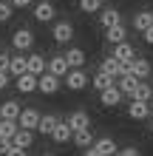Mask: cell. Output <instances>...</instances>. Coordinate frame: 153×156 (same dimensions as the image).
Masks as SVG:
<instances>
[{
    "instance_id": "cell-1",
    "label": "cell",
    "mask_w": 153,
    "mask_h": 156,
    "mask_svg": "<svg viewBox=\"0 0 153 156\" xmlns=\"http://www.w3.org/2000/svg\"><path fill=\"white\" fill-rule=\"evenodd\" d=\"M17 91L20 94H31V91H40V77L34 71H26V74L17 77Z\"/></svg>"
},
{
    "instance_id": "cell-2",
    "label": "cell",
    "mask_w": 153,
    "mask_h": 156,
    "mask_svg": "<svg viewBox=\"0 0 153 156\" xmlns=\"http://www.w3.org/2000/svg\"><path fill=\"white\" fill-rule=\"evenodd\" d=\"M65 85H68V91H82L88 85V74L82 68H71L65 74Z\"/></svg>"
},
{
    "instance_id": "cell-3",
    "label": "cell",
    "mask_w": 153,
    "mask_h": 156,
    "mask_svg": "<svg viewBox=\"0 0 153 156\" xmlns=\"http://www.w3.org/2000/svg\"><path fill=\"white\" fill-rule=\"evenodd\" d=\"M88 153H91V156H113L116 153V145H113V139L102 136V139H96L91 148H88Z\"/></svg>"
},
{
    "instance_id": "cell-4",
    "label": "cell",
    "mask_w": 153,
    "mask_h": 156,
    "mask_svg": "<svg viewBox=\"0 0 153 156\" xmlns=\"http://www.w3.org/2000/svg\"><path fill=\"white\" fill-rule=\"evenodd\" d=\"M12 43H14L17 51H29L31 45H34V34H31L29 29H17V31L12 34Z\"/></svg>"
},
{
    "instance_id": "cell-5",
    "label": "cell",
    "mask_w": 153,
    "mask_h": 156,
    "mask_svg": "<svg viewBox=\"0 0 153 156\" xmlns=\"http://www.w3.org/2000/svg\"><path fill=\"white\" fill-rule=\"evenodd\" d=\"M99 102H102L105 108H116V105L122 102V88H119V85H111V88L99 91Z\"/></svg>"
},
{
    "instance_id": "cell-6",
    "label": "cell",
    "mask_w": 153,
    "mask_h": 156,
    "mask_svg": "<svg viewBox=\"0 0 153 156\" xmlns=\"http://www.w3.org/2000/svg\"><path fill=\"white\" fill-rule=\"evenodd\" d=\"M60 80L62 77H57L54 71H48V74L43 71V74H40V91H43V94H57V91H60Z\"/></svg>"
},
{
    "instance_id": "cell-7",
    "label": "cell",
    "mask_w": 153,
    "mask_h": 156,
    "mask_svg": "<svg viewBox=\"0 0 153 156\" xmlns=\"http://www.w3.org/2000/svg\"><path fill=\"white\" fill-rule=\"evenodd\" d=\"M54 14H57V9H54L48 0H40V3L34 6V20H37V23H48V20H54Z\"/></svg>"
},
{
    "instance_id": "cell-8",
    "label": "cell",
    "mask_w": 153,
    "mask_h": 156,
    "mask_svg": "<svg viewBox=\"0 0 153 156\" xmlns=\"http://www.w3.org/2000/svg\"><path fill=\"white\" fill-rule=\"evenodd\" d=\"M54 43H71V37H74V26H71L68 20H60L57 26H54Z\"/></svg>"
},
{
    "instance_id": "cell-9",
    "label": "cell",
    "mask_w": 153,
    "mask_h": 156,
    "mask_svg": "<svg viewBox=\"0 0 153 156\" xmlns=\"http://www.w3.org/2000/svg\"><path fill=\"white\" fill-rule=\"evenodd\" d=\"M48 71H54L57 77H62V80H65V74L71 71L68 57H65V54H57V57H51V60H48Z\"/></svg>"
},
{
    "instance_id": "cell-10",
    "label": "cell",
    "mask_w": 153,
    "mask_h": 156,
    "mask_svg": "<svg viewBox=\"0 0 153 156\" xmlns=\"http://www.w3.org/2000/svg\"><path fill=\"white\" fill-rule=\"evenodd\" d=\"M128 116L130 119H148L150 116V105L145 102V99H133V102L128 105Z\"/></svg>"
},
{
    "instance_id": "cell-11",
    "label": "cell",
    "mask_w": 153,
    "mask_h": 156,
    "mask_svg": "<svg viewBox=\"0 0 153 156\" xmlns=\"http://www.w3.org/2000/svg\"><path fill=\"white\" fill-rule=\"evenodd\" d=\"M150 71H153V68H150V62H148L145 57H133V60H130V74H136L139 80H148Z\"/></svg>"
},
{
    "instance_id": "cell-12",
    "label": "cell",
    "mask_w": 153,
    "mask_h": 156,
    "mask_svg": "<svg viewBox=\"0 0 153 156\" xmlns=\"http://www.w3.org/2000/svg\"><path fill=\"white\" fill-rule=\"evenodd\" d=\"M51 139L54 142H68V139H74V128H71L68 125V119H65V122H57V128H54V133H51Z\"/></svg>"
},
{
    "instance_id": "cell-13",
    "label": "cell",
    "mask_w": 153,
    "mask_h": 156,
    "mask_svg": "<svg viewBox=\"0 0 153 156\" xmlns=\"http://www.w3.org/2000/svg\"><path fill=\"white\" fill-rule=\"evenodd\" d=\"M113 57H116V60H122V62H130L133 57H136V51H133V45H130V43H125V40H122V43H116V45H113Z\"/></svg>"
},
{
    "instance_id": "cell-14",
    "label": "cell",
    "mask_w": 153,
    "mask_h": 156,
    "mask_svg": "<svg viewBox=\"0 0 153 156\" xmlns=\"http://www.w3.org/2000/svg\"><path fill=\"white\" fill-rule=\"evenodd\" d=\"M99 23L105 26V29H108V26H116V23H122V12H119V9H102V12H99Z\"/></svg>"
},
{
    "instance_id": "cell-15",
    "label": "cell",
    "mask_w": 153,
    "mask_h": 156,
    "mask_svg": "<svg viewBox=\"0 0 153 156\" xmlns=\"http://www.w3.org/2000/svg\"><path fill=\"white\" fill-rule=\"evenodd\" d=\"M116 85L122 88V94L133 97V91H136V85H139V77H136V74H125V77H119V80H116Z\"/></svg>"
},
{
    "instance_id": "cell-16",
    "label": "cell",
    "mask_w": 153,
    "mask_h": 156,
    "mask_svg": "<svg viewBox=\"0 0 153 156\" xmlns=\"http://www.w3.org/2000/svg\"><path fill=\"white\" fill-rule=\"evenodd\" d=\"M20 114H23V108L14 102V99H6L3 105H0V116L3 119H20Z\"/></svg>"
},
{
    "instance_id": "cell-17",
    "label": "cell",
    "mask_w": 153,
    "mask_h": 156,
    "mask_svg": "<svg viewBox=\"0 0 153 156\" xmlns=\"http://www.w3.org/2000/svg\"><path fill=\"white\" fill-rule=\"evenodd\" d=\"M17 131H20V119H3V116H0V136L14 139Z\"/></svg>"
},
{
    "instance_id": "cell-18",
    "label": "cell",
    "mask_w": 153,
    "mask_h": 156,
    "mask_svg": "<svg viewBox=\"0 0 153 156\" xmlns=\"http://www.w3.org/2000/svg\"><path fill=\"white\" fill-rule=\"evenodd\" d=\"M113 82H116V77H113V74H108V71H102V68H99V74H96V77L91 80V85H94L96 91H105V88H111Z\"/></svg>"
},
{
    "instance_id": "cell-19",
    "label": "cell",
    "mask_w": 153,
    "mask_h": 156,
    "mask_svg": "<svg viewBox=\"0 0 153 156\" xmlns=\"http://www.w3.org/2000/svg\"><path fill=\"white\" fill-rule=\"evenodd\" d=\"M14 142L20 145V148H31L34 145V128H23L20 125V131L14 133Z\"/></svg>"
},
{
    "instance_id": "cell-20",
    "label": "cell",
    "mask_w": 153,
    "mask_h": 156,
    "mask_svg": "<svg viewBox=\"0 0 153 156\" xmlns=\"http://www.w3.org/2000/svg\"><path fill=\"white\" fill-rule=\"evenodd\" d=\"M68 125L74 128V131H79V128H88V125H91V116H88L85 111H74V114H68Z\"/></svg>"
},
{
    "instance_id": "cell-21",
    "label": "cell",
    "mask_w": 153,
    "mask_h": 156,
    "mask_svg": "<svg viewBox=\"0 0 153 156\" xmlns=\"http://www.w3.org/2000/svg\"><path fill=\"white\" fill-rule=\"evenodd\" d=\"M40 119H43L40 111H34V108H26V111L20 114V125H23V128H37V125H40Z\"/></svg>"
},
{
    "instance_id": "cell-22",
    "label": "cell",
    "mask_w": 153,
    "mask_h": 156,
    "mask_svg": "<svg viewBox=\"0 0 153 156\" xmlns=\"http://www.w3.org/2000/svg\"><path fill=\"white\" fill-rule=\"evenodd\" d=\"M74 145H77V148H88V145H94L91 125H88V128H79V131H74Z\"/></svg>"
},
{
    "instance_id": "cell-23",
    "label": "cell",
    "mask_w": 153,
    "mask_h": 156,
    "mask_svg": "<svg viewBox=\"0 0 153 156\" xmlns=\"http://www.w3.org/2000/svg\"><path fill=\"white\" fill-rule=\"evenodd\" d=\"M125 34H128V29H125L122 23H116V26H108V29H105V37L111 40L113 45H116V43H122V40H125Z\"/></svg>"
},
{
    "instance_id": "cell-24",
    "label": "cell",
    "mask_w": 153,
    "mask_h": 156,
    "mask_svg": "<svg viewBox=\"0 0 153 156\" xmlns=\"http://www.w3.org/2000/svg\"><path fill=\"white\" fill-rule=\"evenodd\" d=\"M148 26H153V12H139V14H133V29H136V31H145Z\"/></svg>"
},
{
    "instance_id": "cell-25",
    "label": "cell",
    "mask_w": 153,
    "mask_h": 156,
    "mask_svg": "<svg viewBox=\"0 0 153 156\" xmlns=\"http://www.w3.org/2000/svg\"><path fill=\"white\" fill-rule=\"evenodd\" d=\"M65 57H68V62H71V68H82V66H85V51H82V48H68Z\"/></svg>"
},
{
    "instance_id": "cell-26",
    "label": "cell",
    "mask_w": 153,
    "mask_h": 156,
    "mask_svg": "<svg viewBox=\"0 0 153 156\" xmlns=\"http://www.w3.org/2000/svg\"><path fill=\"white\" fill-rule=\"evenodd\" d=\"M12 77L17 80L20 74H26V71H29V57H12Z\"/></svg>"
},
{
    "instance_id": "cell-27",
    "label": "cell",
    "mask_w": 153,
    "mask_h": 156,
    "mask_svg": "<svg viewBox=\"0 0 153 156\" xmlns=\"http://www.w3.org/2000/svg\"><path fill=\"white\" fill-rule=\"evenodd\" d=\"M57 122H60V119L54 116V114H46V116L40 119L37 131H40V133H48V136H51V133H54V128H57Z\"/></svg>"
},
{
    "instance_id": "cell-28",
    "label": "cell",
    "mask_w": 153,
    "mask_h": 156,
    "mask_svg": "<svg viewBox=\"0 0 153 156\" xmlns=\"http://www.w3.org/2000/svg\"><path fill=\"white\" fill-rule=\"evenodd\" d=\"M29 71H34V74H43V71H46V57H43V54H31L29 57Z\"/></svg>"
},
{
    "instance_id": "cell-29",
    "label": "cell",
    "mask_w": 153,
    "mask_h": 156,
    "mask_svg": "<svg viewBox=\"0 0 153 156\" xmlns=\"http://www.w3.org/2000/svg\"><path fill=\"white\" fill-rule=\"evenodd\" d=\"M133 99H145V102H150V99H153V88L148 85V82H142V80H139L136 91H133Z\"/></svg>"
},
{
    "instance_id": "cell-30",
    "label": "cell",
    "mask_w": 153,
    "mask_h": 156,
    "mask_svg": "<svg viewBox=\"0 0 153 156\" xmlns=\"http://www.w3.org/2000/svg\"><path fill=\"white\" fill-rule=\"evenodd\" d=\"M79 9H82V12H102V0H79Z\"/></svg>"
},
{
    "instance_id": "cell-31",
    "label": "cell",
    "mask_w": 153,
    "mask_h": 156,
    "mask_svg": "<svg viewBox=\"0 0 153 156\" xmlns=\"http://www.w3.org/2000/svg\"><path fill=\"white\" fill-rule=\"evenodd\" d=\"M12 9H14L12 0H9V3H6V0H0V23H6L9 17H12Z\"/></svg>"
},
{
    "instance_id": "cell-32",
    "label": "cell",
    "mask_w": 153,
    "mask_h": 156,
    "mask_svg": "<svg viewBox=\"0 0 153 156\" xmlns=\"http://www.w3.org/2000/svg\"><path fill=\"white\" fill-rule=\"evenodd\" d=\"M9 68H12V57L0 51V71H9Z\"/></svg>"
},
{
    "instance_id": "cell-33",
    "label": "cell",
    "mask_w": 153,
    "mask_h": 156,
    "mask_svg": "<svg viewBox=\"0 0 153 156\" xmlns=\"http://www.w3.org/2000/svg\"><path fill=\"white\" fill-rule=\"evenodd\" d=\"M12 145H14V139H6V136H0V153H9V151H12Z\"/></svg>"
},
{
    "instance_id": "cell-34",
    "label": "cell",
    "mask_w": 153,
    "mask_h": 156,
    "mask_svg": "<svg viewBox=\"0 0 153 156\" xmlns=\"http://www.w3.org/2000/svg\"><path fill=\"white\" fill-rule=\"evenodd\" d=\"M142 37H145V43H148V45H153V26H148V29L142 31Z\"/></svg>"
},
{
    "instance_id": "cell-35",
    "label": "cell",
    "mask_w": 153,
    "mask_h": 156,
    "mask_svg": "<svg viewBox=\"0 0 153 156\" xmlns=\"http://www.w3.org/2000/svg\"><path fill=\"white\" fill-rule=\"evenodd\" d=\"M9 77H12V71H0V91L9 85Z\"/></svg>"
},
{
    "instance_id": "cell-36",
    "label": "cell",
    "mask_w": 153,
    "mask_h": 156,
    "mask_svg": "<svg viewBox=\"0 0 153 156\" xmlns=\"http://www.w3.org/2000/svg\"><path fill=\"white\" fill-rule=\"evenodd\" d=\"M119 153H122V156H139V148H122Z\"/></svg>"
},
{
    "instance_id": "cell-37",
    "label": "cell",
    "mask_w": 153,
    "mask_h": 156,
    "mask_svg": "<svg viewBox=\"0 0 153 156\" xmlns=\"http://www.w3.org/2000/svg\"><path fill=\"white\" fill-rule=\"evenodd\" d=\"M12 3H14V9H29L31 0H12Z\"/></svg>"
},
{
    "instance_id": "cell-38",
    "label": "cell",
    "mask_w": 153,
    "mask_h": 156,
    "mask_svg": "<svg viewBox=\"0 0 153 156\" xmlns=\"http://www.w3.org/2000/svg\"><path fill=\"white\" fill-rule=\"evenodd\" d=\"M150 133H153V122H150Z\"/></svg>"
}]
</instances>
